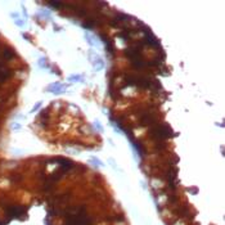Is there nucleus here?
I'll return each instance as SVG.
<instances>
[{
	"label": "nucleus",
	"mask_w": 225,
	"mask_h": 225,
	"mask_svg": "<svg viewBox=\"0 0 225 225\" xmlns=\"http://www.w3.org/2000/svg\"><path fill=\"white\" fill-rule=\"evenodd\" d=\"M149 133H151L154 138H157V139H165V138H168V137H172V135H174V134H172V130H171L168 126H165V125L152 127V129L149 130Z\"/></svg>",
	"instance_id": "obj_1"
},
{
	"label": "nucleus",
	"mask_w": 225,
	"mask_h": 225,
	"mask_svg": "<svg viewBox=\"0 0 225 225\" xmlns=\"http://www.w3.org/2000/svg\"><path fill=\"white\" fill-rule=\"evenodd\" d=\"M67 88H68V85H67V84L53 82V84H49V85L46 86V89H45V90H46V91H49V93H53V94H55V95H59V94L64 93Z\"/></svg>",
	"instance_id": "obj_2"
},
{
	"label": "nucleus",
	"mask_w": 225,
	"mask_h": 225,
	"mask_svg": "<svg viewBox=\"0 0 225 225\" xmlns=\"http://www.w3.org/2000/svg\"><path fill=\"white\" fill-rule=\"evenodd\" d=\"M146 32V38H144V43L147 45H151V46H158V40L157 38L151 32V31H144Z\"/></svg>",
	"instance_id": "obj_3"
},
{
	"label": "nucleus",
	"mask_w": 225,
	"mask_h": 225,
	"mask_svg": "<svg viewBox=\"0 0 225 225\" xmlns=\"http://www.w3.org/2000/svg\"><path fill=\"white\" fill-rule=\"evenodd\" d=\"M91 63H93V66H94V69H95V71H100V69L104 68V60L100 58V57H97V58L91 62Z\"/></svg>",
	"instance_id": "obj_4"
},
{
	"label": "nucleus",
	"mask_w": 225,
	"mask_h": 225,
	"mask_svg": "<svg viewBox=\"0 0 225 225\" xmlns=\"http://www.w3.org/2000/svg\"><path fill=\"white\" fill-rule=\"evenodd\" d=\"M22 212H23L22 207H9L8 208V214L10 216H20Z\"/></svg>",
	"instance_id": "obj_5"
},
{
	"label": "nucleus",
	"mask_w": 225,
	"mask_h": 225,
	"mask_svg": "<svg viewBox=\"0 0 225 225\" xmlns=\"http://www.w3.org/2000/svg\"><path fill=\"white\" fill-rule=\"evenodd\" d=\"M85 38H86L88 44L90 45V46H98V41H97V39H95L93 35H90L89 32H85Z\"/></svg>",
	"instance_id": "obj_6"
},
{
	"label": "nucleus",
	"mask_w": 225,
	"mask_h": 225,
	"mask_svg": "<svg viewBox=\"0 0 225 225\" xmlns=\"http://www.w3.org/2000/svg\"><path fill=\"white\" fill-rule=\"evenodd\" d=\"M142 122H143V125H151V124H153V122H154V118H153L152 115L146 113V115L142 117Z\"/></svg>",
	"instance_id": "obj_7"
},
{
	"label": "nucleus",
	"mask_w": 225,
	"mask_h": 225,
	"mask_svg": "<svg viewBox=\"0 0 225 225\" xmlns=\"http://www.w3.org/2000/svg\"><path fill=\"white\" fill-rule=\"evenodd\" d=\"M89 161L91 162V165H94V167H104V163L99 160L98 157H91Z\"/></svg>",
	"instance_id": "obj_8"
},
{
	"label": "nucleus",
	"mask_w": 225,
	"mask_h": 225,
	"mask_svg": "<svg viewBox=\"0 0 225 225\" xmlns=\"http://www.w3.org/2000/svg\"><path fill=\"white\" fill-rule=\"evenodd\" d=\"M68 81H71V82H80V81H84V76L82 75H71L68 77Z\"/></svg>",
	"instance_id": "obj_9"
},
{
	"label": "nucleus",
	"mask_w": 225,
	"mask_h": 225,
	"mask_svg": "<svg viewBox=\"0 0 225 225\" xmlns=\"http://www.w3.org/2000/svg\"><path fill=\"white\" fill-rule=\"evenodd\" d=\"M38 64H39V67L41 68H49V66H48V63H46V59L45 58H39V62H38Z\"/></svg>",
	"instance_id": "obj_10"
},
{
	"label": "nucleus",
	"mask_w": 225,
	"mask_h": 225,
	"mask_svg": "<svg viewBox=\"0 0 225 225\" xmlns=\"http://www.w3.org/2000/svg\"><path fill=\"white\" fill-rule=\"evenodd\" d=\"M48 4H49L50 7H53V8H62L64 5L63 3H59V1H49Z\"/></svg>",
	"instance_id": "obj_11"
},
{
	"label": "nucleus",
	"mask_w": 225,
	"mask_h": 225,
	"mask_svg": "<svg viewBox=\"0 0 225 225\" xmlns=\"http://www.w3.org/2000/svg\"><path fill=\"white\" fill-rule=\"evenodd\" d=\"M39 14H40V16H43V17H46V18H50V12H49V10L41 9V10H39Z\"/></svg>",
	"instance_id": "obj_12"
},
{
	"label": "nucleus",
	"mask_w": 225,
	"mask_h": 225,
	"mask_svg": "<svg viewBox=\"0 0 225 225\" xmlns=\"http://www.w3.org/2000/svg\"><path fill=\"white\" fill-rule=\"evenodd\" d=\"M41 104H43V102H41V100H40V102H38V103H36V104L32 107V109L30 111V113H34V112H36V111H38V109L41 107Z\"/></svg>",
	"instance_id": "obj_13"
},
{
	"label": "nucleus",
	"mask_w": 225,
	"mask_h": 225,
	"mask_svg": "<svg viewBox=\"0 0 225 225\" xmlns=\"http://www.w3.org/2000/svg\"><path fill=\"white\" fill-rule=\"evenodd\" d=\"M10 127H12V130H20V129H22V125L18 122H12Z\"/></svg>",
	"instance_id": "obj_14"
},
{
	"label": "nucleus",
	"mask_w": 225,
	"mask_h": 225,
	"mask_svg": "<svg viewBox=\"0 0 225 225\" xmlns=\"http://www.w3.org/2000/svg\"><path fill=\"white\" fill-rule=\"evenodd\" d=\"M14 23L18 26V27H23L25 25H26V22L23 20H21V18H18V20H14Z\"/></svg>",
	"instance_id": "obj_15"
},
{
	"label": "nucleus",
	"mask_w": 225,
	"mask_h": 225,
	"mask_svg": "<svg viewBox=\"0 0 225 225\" xmlns=\"http://www.w3.org/2000/svg\"><path fill=\"white\" fill-rule=\"evenodd\" d=\"M94 126L97 127L99 131H103V126H102V124L99 122V120H94Z\"/></svg>",
	"instance_id": "obj_16"
},
{
	"label": "nucleus",
	"mask_w": 225,
	"mask_h": 225,
	"mask_svg": "<svg viewBox=\"0 0 225 225\" xmlns=\"http://www.w3.org/2000/svg\"><path fill=\"white\" fill-rule=\"evenodd\" d=\"M108 161L111 162V165H112V167H113V168H116V170H118V167H117V165H116V162H113V160H112V158H109Z\"/></svg>",
	"instance_id": "obj_17"
},
{
	"label": "nucleus",
	"mask_w": 225,
	"mask_h": 225,
	"mask_svg": "<svg viewBox=\"0 0 225 225\" xmlns=\"http://www.w3.org/2000/svg\"><path fill=\"white\" fill-rule=\"evenodd\" d=\"M10 16H12L13 18H16V20H18V18H20V17H18V13H12Z\"/></svg>",
	"instance_id": "obj_18"
}]
</instances>
